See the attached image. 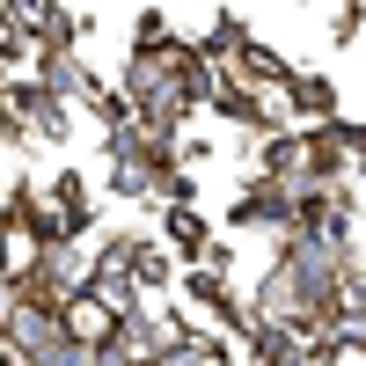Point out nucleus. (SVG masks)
Wrapping results in <instances>:
<instances>
[{"mask_svg":"<svg viewBox=\"0 0 366 366\" xmlns=\"http://www.w3.org/2000/svg\"><path fill=\"white\" fill-rule=\"evenodd\" d=\"M59 330H66L81 352H110V345H117V330H125V315H117L110 300L88 286V293H74L66 308H59Z\"/></svg>","mask_w":366,"mask_h":366,"instance_id":"f257e3e1","label":"nucleus"}]
</instances>
